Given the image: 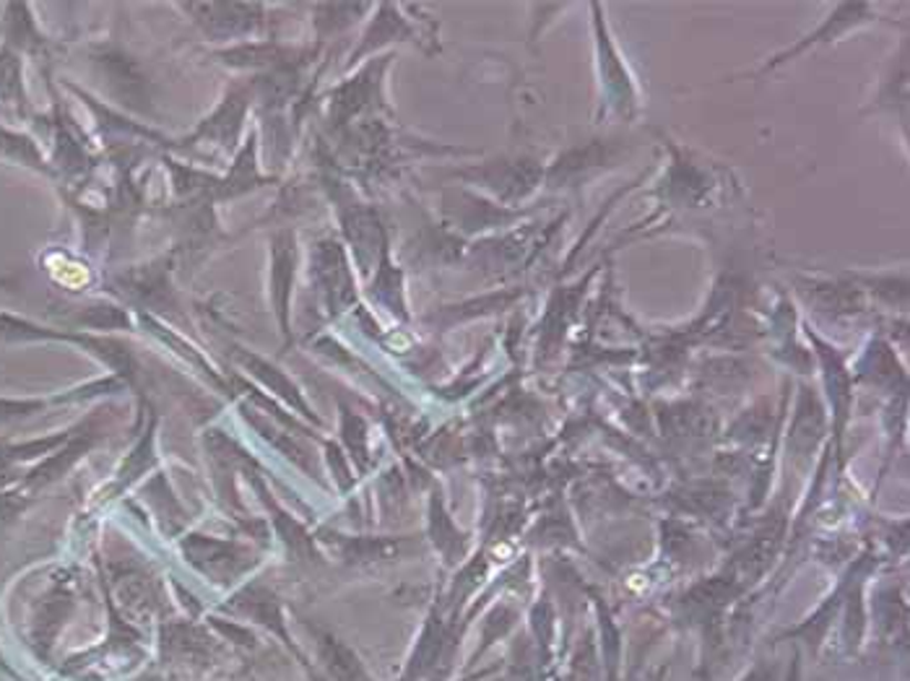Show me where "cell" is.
I'll return each instance as SVG.
<instances>
[{
	"label": "cell",
	"instance_id": "1",
	"mask_svg": "<svg viewBox=\"0 0 910 681\" xmlns=\"http://www.w3.org/2000/svg\"><path fill=\"white\" fill-rule=\"evenodd\" d=\"M316 640L320 661H323L325 671L331 673L333 681H372L352 648L325 632H316Z\"/></svg>",
	"mask_w": 910,
	"mask_h": 681
}]
</instances>
